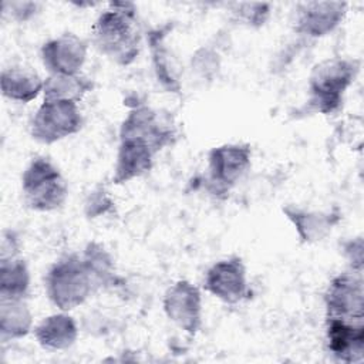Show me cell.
I'll return each mask as SVG.
<instances>
[{"label": "cell", "instance_id": "obj_1", "mask_svg": "<svg viewBox=\"0 0 364 364\" xmlns=\"http://www.w3.org/2000/svg\"><path fill=\"white\" fill-rule=\"evenodd\" d=\"M95 47L118 64H129L138 55L141 36L135 10L128 3H111L92 27Z\"/></svg>", "mask_w": 364, "mask_h": 364}, {"label": "cell", "instance_id": "obj_2", "mask_svg": "<svg viewBox=\"0 0 364 364\" xmlns=\"http://www.w3.org/2000/svg\"><path fill=\"white\" fill-rule=\"evenodd\" d=\"M98 287L84 257L68 256L57 262L47 276V293L61 310H70L85 301Z\"/></svg>", "mask_w": 364, "mask_h": 364}, {"label": "cell", "instance_id": "obj_3", "mask_svg": "<svg viewBox=\"0 0 364 364\" xmlns=\"http://www.w3.org/2000/svg\"><path fill=\"white\" fill-rule=\"evenodd\" d=\"M23 193L31 209L53 210L64 203L68 189L60 171L48 159L37 158L23 173Z\"/></svg>", "mask_w": 364, "mask_h": 364}, {"label": "cell", "instance_id": "obj_4", "mask_svg": "<svg viewBox=\"0 0 364 364\" xmlns=\"http://www.w3.org/2000/svg\"><path fill=\"white\" fill-rule=\"evenodd\" d=\"M355 73V63L341 58L326 60L316 65L310 78L311 105L324 114L334 112Z\"/></svg>", "mask_w": 364, "mask_h": 364}, {"label": "cell", "instance_id": "obj_5", "mask_svg": "<svg viewBox=\"0 0 364 364\" xmlns=\"http://www.w3.org/2000/svg\"><path fill=\"white\" fill-rule=\"evenodd\" d=\"M82 124L77 102L64 100H44L33 117L30 129L34 139L53 144L75 134Z\"/></svg>", "mask_w": 364, "mask_h": 364}, {"label": "cell", "instance_id": "obj_6", "mask_svg": "<svg viewBox=\"0 0 364 364\" xmlns=\"http://www.w3.org/2000/svg\"><path fill=\"white\" fill-rule=\"evenodd\" d=\"M364 290L360 272L343 273L328 286L326 293L327 318L363 323Z\"/></svg>", "mask_w": 364, "mask_h": 364}, {"label": "cell", "instance_id": "obj_7", "mask_svg": "<svg viewBox=\"0 0 364 364\" xmlns=\"http://www.w3.org/2000/svg\"><path fill=\"white\" fill-rule=\"evenodd\" d=\"M205 287L215 297L226 303H237L247 294L246 269L239 257L215 263L206 273Z\"/></svg>", "mask_w": 364, "mask_h": 364}, {"label": "cell", "instance_id": "obj_8", "mask_svg": "<svg viewBox=\"0 0 364 364\" xmlns=\"http://www.w3.org/2000/svg\"><path fill=\"white\" fill-rule=\"evenodd\" d=\"M87 55V44L75 34H63L41 48L43 64L51 74H78Z\"/></svg>", "mask_w": 364, "mask_h": 364}, {"label": "cell", "instance_id": "obj_9", "mask_svg": "<svg viewBox=\"0 0 364 364\" xmlns=\"http://www.w3.org/2000/svg\"><path fill=\"white\" fill-rule=\"evenodd\" d=\"M164 307L168 317L188 333H195L200 324V294L189 282L173 284L165 294Z\"/></svg>", "mask_w": 364, "mask_h": 364}, {"label": "cell", "instance_id": "obj_10", "mask_svg": "<svg viewBox=\"0 0 364 364\" xmlns=\"http://www.w3.org/2000/svg\"><path fill=\"white\" fill-rule=\"evenodd\" d=\"M249 162V146L225 145L212 149L209 155L210 182L218 189H229L245 173Z\"/></svg>", "mask_w": 364, "mask_h": 364}, {"label": "cell", "instance_id": "obj_11", "mask_svg": "<svg viewBox=\"0 0 364 364\" xmlns=\"http://www.w3.org/2000/svg\"><path fill=\"white\" fill-rule=\"evenodd\" d=\"M172 135L171 127L164 125L159 114L146 107L134 109L121 128V138L139 139L148 144L155 152L169 144Z\"/></svg>", "mask_w": 364, "mask_h": 364}, {"label": "cell", "instance_id": "obj_12", "mask_svg": "<svg viewBox=\"0 0 364 364\" xmlns=\"http://www.w3.org/2000/svg\"><path fill=\"white\" fill-rule=\"evenodd\" d=\"M327 346L341 361H361L364 353V324L327 318Z\"/></svg>", "mask_w": 364, "mask_h": 364}, {"label": "cell", "instance_id": "obj_13", "mask_svg": "<svg viewBox=\"0 0 364 364\" xmlns=\"http://www.w3.org/2000/svg\"><path fill=\"white\" fill-rule=\"evenodd\" d=\"M344 13V3H306L297 14V30L309 36H324L343 20Z\"/></svg>", "mask_w": 364, "mask_h": 364}, {"label": "cell", "instance_id": "obj_14", "mask_svg": "<svg viewBox=\"0 0 364 364\" xmlns=\"http://www.w3.org/2000/svg\"><path fill=\"white\" fill-rule=\"evenodd\" d=\"M155 151L145 142L132 138H121L115 166V183L127 182L149 171Z\"/></svg>", "mask_w": 364, "mask_h": 364}, {"label": "cell", "instance_id": "obj_15", "mask_svg": "<svg viewBox=\"0 0 364 364\" xmlns=\"http://www.w3.org/2000/svg\"><path fill=\"white\" fill-rule=\"evenodd\" d=\"M43 88L44 82L30 67L16 65L1 73V91L3 95L10 100L28 102L34 100Z\"/></svg>", "mask_w": 364, "mask_h": 364}, {"label": "cell", "instance_id": "obj_16", "mask_svg": "<svg viewBox=\"0 0 364 364\" xmlns=\"http://www.w3.org/2000/svg\"><path fill=\"white\" fill-rule=\"evenodd\" d=\"M36 337L46 348L63 350L74 344L77 338V327L70 316L54 314L44 318L37 326Z\"/></svg>", "mask_w": 364, "mask_h": 364}, {"label": "cell", "instance_id": "obj_17", "mask_svg": "<svg viewBox=\"0 0 364 364\" xmlns=\"http://www.w3.org/2000/svg\"><path fill=\"white\" fill-rule=\"evenodd\" d=\"M31 326V314L23 299H1L0 330L1 338L26 336Z\"/></svg>", "mask_w": 364, "mask_h": 364}, {"label": "cell", "instance_id": "obj_18", "mask_svg": "<svg viewBox=\"0 0 364 364\" xmlns=\"http://www.w3.org/2000/svg\"><path fill=\"white\" fill-rule=\"evenodd\" d=\"M28 289V270L16 256L1 257L0 294L1 299H23Z\"/></svg>", "mask_w": 364, "mask_h": 364}, {"label": "cell", "instance_id": "obj_19", "mask_svg": "<svg viewBox=\"0 0 364 364\" xmlns=\"http://www.w3.org/2000/svg\"><path fill=\"white\" fill-rule=\"evenodd\" d=\"M91 88V82L80 74H51L44 81V100L77 102Z\"/></svg>", "mask_w": 364, "mask_h": 364}, {"label": "cell", "instance_id": "obj_20", "mask_svg": "<svg viewBox=\"0 0 364 364\" xmlns=\"http://www.w3.org/2000/svg\"><path fill=\"white\" fill-rule=\"evenodd\" d=\"M286 213L294 222L300 236L304 240H317L328 230V228L331 229V219L328 220V218L324 215L299 210L291 212L290 209H286Z\"/></svg>", "mask_w": 364, "mask_h": 364}]
</instances>
